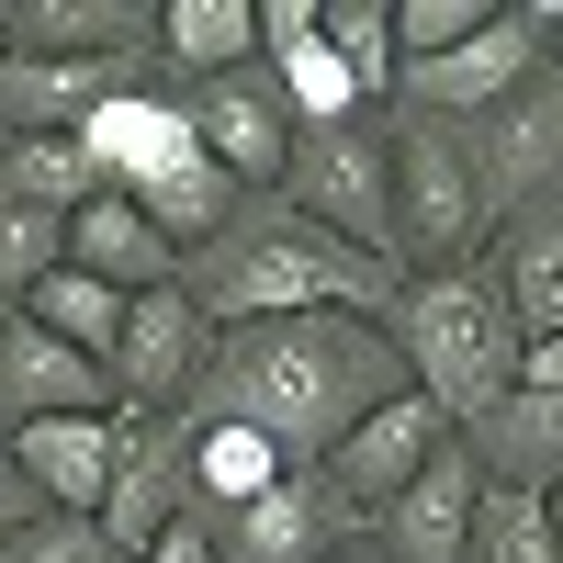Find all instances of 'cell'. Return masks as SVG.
I'll return each instance as SVG.
<instances>
[{
    "label": "cell",
    "mask_w": 563,
    "mask_h": 563,
    "mask_svg": "<svg viewBox=\"0 0 563 563\" xmlns=\"http://www.w3.org/2000/svg\"><path fill=\"white\" fill-rule=\"evenodd\" d=\"M384 395H406L384 316H260V327H214L180 417L192 429H260L294 474H316Z\"/></svg>",
    "instance_id": "6da1fadb"
},
{
    "label": "cell",
    "mask_w": 563,
    "mask_h": 563,
    "mask_svg": "<svg viewBox=\"0 0 563 563\" xmlns=\"http://www.w3.org/2000/svg\"><path fill=\"white\" fill-rule=\"evenodd\" d=\"M180 294H192L214 327H260V316H384L395 305V271L339 249L327 225H305L282 192L238 203L225 238L180 260Z\"/></svg>",
    "instance_id": "7a4b0ae2"
},
{
    "label": "cell",
    "mask_w": 563,
    "mask_h": 563,
    "mask_svg": "<svg viewBox=\"0 0 563 563\" xmlns=\"http://www.w3.org/2000/svg\"><path fill=\"white\" fill-rule=\"evenodd\" d=\"M384 339H395V361H406V384H417V395H429V406L451 417V440H462V429H485V417H496L507 395H519V350H530L485 260L395 282Z\"/></svg>",
    "instance_id": "3957f363"
},
{
    "label": "cell",
    "mask_w": 563,
    "mask_h": 563,
    "mask_svg": "<svg viewBox=\"0 0 563 563\" xmlns=\"http://www.w3.org/2000/svg\"><path fill=\"white\" fill-rule=\"evenodd\" d=\"M485 225H496V192L474 169V135L395 113V282L485 260Z\"/></svg>",
    "instance_id": "277c9868"
},
{
    "label": "cell",
    "mask_w": 563,
    "mask_h": 563,
    "mask_svg": "<svg viewBox=\"0 0 563 563\" xmlns=\"http://www.w3.org/2000/svg\"><path fill=\"white\" fill-rule=\"evenodd\" d=\"M282 203H294L305 225H327L339 249H361V260L395 271V124L361 113V124H316V135H294Z\"/></svg>",
    "instance_id": "5b68a950"
},
{
    "label": "cell",
    "mask_w": 563,
    "mask_h": 563,
    "mask_svg": "<svg viewBox=\"0 0 563 563\" xmlns=\"http://www.w3.org/2000/svg\"><path fill=\"white\" fill-rule=\"evenodd\" d=\"M552 34H563V0H541V12H530V0H496V23H485L474 45H451V57L406 68L395 102H406L417 124H485L496 102H519V90L541 79Z\"/></svg>",
    "instance_id": "8992f818"
},
{
    "label": "cell",
    "mask_w": 563,
    "mask_h": 563,
    "mask_svg": "<svg viewBox=\"0 0 563 563\" xmlns=\"http://www.w3.org/2000/svg\"><path fill=\"white\" fill-rule=\"evenodd\" d=\"M180 113H192V147L238 180V192L260 203V192H282V169H294V102H282V79L249 57V68H225V79H192L180 90Z\"/></svg>",
    "instance_id": "52a82bcc"
},
{
    "label": "cell",
    "mask_w": 563,
    "mask_h": 563,
    "mask_svg": "<svg viewBox=\"0 0 563 563\" xmlns=\"http://www.w3.org/2000/svg\"><path fill=\"white\" fill-rule=\"evenodd\" d=\"M203 350H214V316L180 294V282L135 294V305H124V339H113V406H124V417H180Z\"/></svg>",
    "instance_id": "ba28073f"
},
{
    "label": "cell",
    "mask_w": 563,
    "mask_h": 563,
    "mask_svg": "<svg viewBox=\"0 0 563 563\" xmlns=\"http://www.w3.org/2000/svg\"><path fill=\"white\" fill-rule=\"evenodd\" d=\"M350 530H372V519L327 474H282L271 496H249V507L214 519V563H339Z\"/></svg>",
    "instance_id": "9c48e42d"
},
{
    "label": "cell",
    "mask_w": 563,
    "mask_h": 563,
    "mask_svg": "<svg viewBox=\"0 0 563 563\" xmlns=\"http://www.w3.org/2000/svg\"><path fill=\"white\" fill-rule=\"evenodd\" d=\"M440 451H451V417H440L429 395H417V384H406V395H384V406H372V417H361V429H350L339 451H327V462H316V474H327V485H339V496L361 507V519H384V507H395V496H406L417 474H429V462H440Z\"/></svg>",
    "instance_id": "30bf717a"
},
{
    "label": "cell",
    "mask_w": 563,
    "mask_h": 563,
    "mask_svg": "<svg viewBox=\"0 0 563 563\" xmlns=\"http://www.w3.org/2000/svg\"><path fill=\"white\" fill-rule=\"evenodd\" d=\"M169 519H192V417H124L102 530H113L124 552H147Z\"/></svg>",
    "instance_id": "8fae6325"
},
{
    "label": "cell",
    "mask_w": 563,
    "mask_h": 563,
    "mask_svg": "<svg viewBox=\"0 0 563 563\" xmlns=\"http://www.w3.org/2000/svg\"><path fill=\"white\" fill-rule=\"evenodd\" d=\"M474 135V169H485V192H496V225L519 214V203H552V180H563V79L541 68L519 102H496L485 124H462Z\"/></svg>",
    "instance_id": "7c38bea8"
},
{
    "label": "cell",
    "mask_w": 563,
    "mask_h": 563,
    "mask_svg": "<svg viewBox=\"0 0 563 563\" xmlns=\"http://www.w3.org/2000/svg\"><path fill=\"white\" fill-rule=\"evenodd\" d=\"M113 451H124V406L113 417H34V429H12V474L34 485V507H57V519H102Z\"/></svg>",
    "instance_id": "4fadbf2b"
},
{
    "label": "cell",
    "mask_w": 563,
    "mask_h": 563,
    "mask_svg": "<svg viewBox=\"0 0 563 563\" xmlns=\"http://www.w3.org/2000/svg\"><path fill=\"white\" fill-rule=\"evenodd\" d=\"M34 417H113V372L79 361L68 339H45L12 305V327H0V429H34Z\"/></svg>",
    "instance_id": "5bb4252c"
},
{
    "label": "cell",
    "mask_w": 563,
    "mask_h": 563,
    "mask_svg": "<svg viewBox=\"0 0 563 563\" xmlns=\"http://www.w3.org/2000/svg\"><path fill=\"white\" fill-rule=\"evenodd\" d=\"M474 507H485V462L451 440L429 474L372 519V552H384V563H462V552H474Z\"/></svg>",
    "instance_id": "9a60e30c"
},
{
    "label": "cell",
    "mask_w": 563,
    "mask_h": 563,
    "mask_svg": "<svg viewBox=\"0 0 563 563\" xmlns=\"http://www.w3.org/2000/svg\"><path fill=\"white\" fill-rule=\"evenodd\" d=\"M79 147H90V169H102L113 192H147V180H169L180 158H203L180 90H124V102H102V113L79 124Z\"/></svg>",
    "instance_id": "2e32d148"
},
{
    "label": "cell",
    "mask_w": 563,
    "mask_h": 563,
    "mask_svg": "<svg viewBox=\"0 0 563 563\" xmlns=\"http://www.w3.org/2000/svg\"><path fill=\"white\" fill-rule=\"evenodd\" d=\"M158 45V12L135 0H12L0 12V57H135Z\"/></svg>",
    "instance_id": "e0dca14e"
},
{
    "label": "cell",
    "mask_w": 563,
    "mask_h": 563,
    "mask_svg": "<svg viewBox=\"0 0 563 563\" xmlns=\"http://www.w3.org/2000/svg\"><path fill=\"white\" fill-rule=\"evenodd\" d=\"M485 271H496L507 316H519V339H563V203H519L496 225Z\"/></svg>",
    "instance_id": "ac0fdd59"
},
{
    "label": "cell",
    "mask_w": 563,
    "mask_h": 563,
    "mask_svg": "<svg viewBox=\"0 0 563 563\" xmlns=\"http://www.w3.org/2000/svg\"><path fill=\"white\" fill-rule=\"evenodd\" d=\"M68 271L113 282V294L135 305V294H158V282H180V249H169L124 192H102V203H79V214H68Z\"/></svg>",
    "instance_id": "d6986e66"
},
{
    "label": "cell",
    "mask_w": 563,
    "mask_h": 563,
    "mask_svg": "<svg viewBox=\"0 0 563 563\" xmlns=\"http://www.w3.org/2000/svg\"><path fill=\"white\" fill-rule=\"evenodd\" d=\"M462 451L485 462V485H519V496H552L563 485V395L519 384L485 429H462Z\"/></svg>",
    "instance_id": "ffe728a7"
},
{
    "label": "cell",
    "mask_w": 563,
    "mask_h": 563,
    "mask_svg": "<svg viewBox=\"0 0 563 563\" xmlns=\"http://www.w3.org/2000/svg\"><path fill=\"white\" fill-rule=\"evenodd\" d=\"M158 57L180 68V90L225 79V68L260 57V12H249V0H169V12H158Z\"/></svg>",
    "instance_id": "44dd1931"
},
{
    "label": "cell",
    "mask_w": 563,
    "mask_h": 563,
    "mask_svg": "<svg viewBox=\"0 0 563 563\" xmlns=\"http://www.w3.org/2000/svg\"><path fill=\"white\" fill-rule=\"evenodd\" d=\"M0 192L34 203V214H79V203H102L113 180L90 169L79 135H0Z\"/></svg>",
    "instance_id": "7402d4cb"
},
{
    "label": "cell",
    "mask_w": 563,
    "mask_h": 563,
    "mask_svg": "<svg viewBox=\"0 0 563 563\" xmlns=\"http://www.w3.org/2000/svg\"><path fill=\"white\" fill-rule=\"evenodd\" d=\"M294 462H282L260 429H192V507L203 519H225V507H249V496H271Z\"/></svg>",
    "instance_id": "603a6c76"
},
{
    "label": "cell",
    "mask_w": 563,
    "mask_h": 563,
    "mask_svg": "<svg viewBox=\"0 0 563 563\" xmlns=\"http://www.w3.org/2000/svg\"><path fill=\"white\" fill-rule=\"evenodd\" d=\"M23 316L45 327V339H68L79 361H102V372H113V339H124V294H113V282L57 271V282H34V294H23Z\"/></svg>",
    "instance_id": "cb8c5ba5"
},
{
    "label": "cell",
    "mask_w": 563,
    "mask_h": 563,
    "mask_svg": "<svg viewBox=\"0 0 563 563\" xmlns=\"http://www.w3.org/2000/svg\"><path fill=\"white\" fill-rule=\"evenodd\" d=\"M316 34H327V57L361 79V102H395V79H406V57H395V0H316Z\"/></svg>",
    "instance_id": "d4e9b609"
},
{
    "label": "cell",
    "mask_w": 563,
    "mask_h": 563,
    "mask_svg": "<svg viewBox=\"0 0 563 563\" xmlns=\"http://www.w3.org/2000/svg\"><path fill=\"white\" fill-rule=\"evenodd\" d=\"M462 563H563V541H552V496L485 485V507H474V552H462Z\"/></svg>",
    "instance_id": "484cf974"
},
{
    "label": "cell",
    "mask_w": 563,
    "mask_h": 563,
    "mask_svg": "<svg viewBox=\"0 0 563 563\" xmlns=\"http://www.w3.org/2000/svg\"><path fill=\"white\" fill-rule=\"evenodd\" d=\"M57 271H68V214H34V203L0 192V305H23Z\"/></svg>",
    "instance_id": "4316f807"
},
{
    "label": "cell",
    "mask_w": 563,
    "mask_h": 563,
    "mask_svg": "<svg viewBox=\"0 0 563 563\" xmlns=\"http://www.w3.org/2000/svg\"><path fill=\"white\" fill-rule=\"evenodd\" d=\"M485 23H496V0H395V57L429 68V57H451V45H474Z\"/></svg>",
    "instance_id": "83f0119b"
},
{
    "label": "cell",
    "mask_w": 563,
    "mask_h": 563,
    "mask_svg": "<svg viewBox=\"0 0 563 563\" xmlns=\"http://www.w3.org/2000/svg\"><path fill=\"white\" fill-rule=\"evenodd\" d=\"M0 563H135L102 519H57V507H34V519L12 530V552H0Z\"/></svg>",
    "instance_id": "f1b7e54d"
},
{
    "label": "cell",
    "mask_w": 563,
    "mask_h": 563,
    "mask_svg": "<svg viewBox=\"0 0 563 563\" xmlns=\"http://www.w3.org/2000/svg\"><path fill=\"white\" fill-rule=\"evenodd\" d=\"M260 12V57H294V45H316V0H249Z\"/></svg>",
    "instance_id": "f546056e"
},
{
    "label": "cell",
    "mask_w": 563,
    "mask_h": 563,
    "mask_svg": "<svg viewBox=\"0 0 563 563\" xmlns=\"http://www.w3.org/2000/svg\"><path fill=\"white\" fill-rule=\"evenodd\" d=\"M135 563H214V519H203V507H192V519H169Z\"/></svg>",
    "instance_id": "4dcf8cb0"
},
{
    "label": "cell",
    "mask_w": 563,
    "mask_h": 563,
    "mask_svg": "<svg viewBox=\"0 0 563 563\" xmlns=\"http://www.w3.org/2000/svg\"><path fill=\"white\" fill-rule=\"evenodd\" d=\"M519 384H541V395H563V339H530V350H519Z\"/></svg>",
    "instance_id": "1f68e13d"
},
{
    "label": "cell",
    "mask_w": 563,
    "mask_h": 563,
    "mask_svg": "<svg viewBox=\"0 0 563 563\" xmlns=\"http://www.w3.org/2000/svg\"><path fill=\"white\" fill-rule=\"evenodd\" d=\"M23 519H34V485H23V474H0V552H12Z\"/></svg>",
    "instance_id": "d6a6232c"
},
{
    "label": "cell",
    "mask_w": 563,
    "mask_h": 563,
    "mask_svg": "<svg viewBox=\"0 0 563 563\" xmlns=\"http://www.w3.org/2000/svg\"><path fill=\"white\" fill-rule=\"evenodd\" d=\"M552 541H563V485H552Z\"/></svg>",
    "instance_id": "836d02e7"
},
{
    "label": "cell",
    "mask_w": 563,
    "mask_h": 563,
    "mask_svg": "<svg viewBox=\"0 0 563 563\" xmlns=\"http://www.w3.org/2000/svg\"><path fill=\"white\" fill-rule=\"evenodd\" d=\"M552 79H563V34H552Z\"/></svg>",
    "instance_id": "e575fe53"
},
{
    "label": "cell",
    "mask_w": 563,
    "mask_h": 563,
    "mask_svg": "<svg viewBox=\"0 0 563 563\" xmlns=\"http://www.w3.org/2000/svg\"><path fill=\"white\" fill-rule=\"evenodd\" d=\"M339 563H372V552H339Z\"/></svg>",
    "instance_id": "d590c367"
},
{
    "label": "cell",
    "mask_w": 563,
    "mask_h": 563,
    "mask_svg": "<svg viewBox=\"0 0 563 563\" xmlns=\"http://www.w3.org/2000/svg\"><path fill=\"white\" fill-rule=\"evenodd\" d=\"M0 327H12V305H0Z\"/></svg>",
    "instance_id": "8d00e7d4"
},
{
    "label": "cell",
    "mask_w": 563,
    "mask_h": 563,
    "mask_svg": "<svg viewBox=\"0 0 563 563\" xmlns=\"http://www.w3.org/2000/svg\"><path fill=\"white\" fill-rule=\"evenodd\" d=\"M372 563H384V552H372Z\"/></svg>",
    "instance_id": "74e56055"
}]
</instances>
